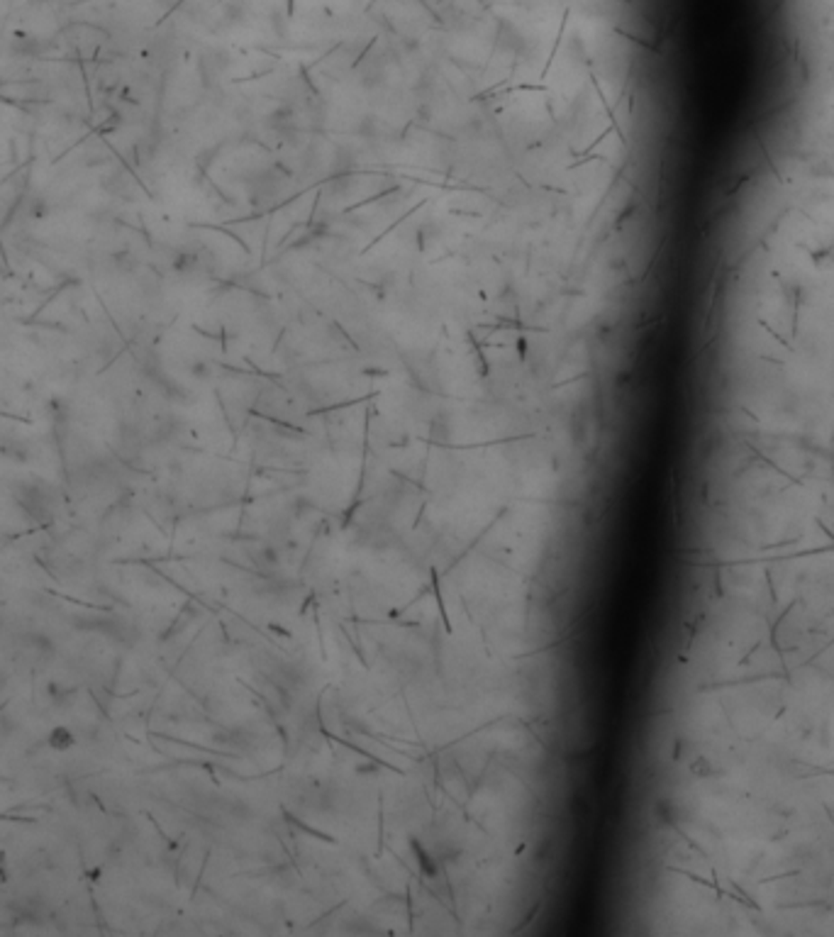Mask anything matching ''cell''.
<instances>
[{"label": "cell", "mask_w": 834, "mask_h": 937, "mask_svg": "<svg viewBox=\"0 0 834 937\" xmlns=\"http://www.w3.org/2000/svg\"><path fill=\"white\" fill-rule=\"evenodd\" d=\"M76 745V735L68 728H57L50 735V747L57 750V752H64V750H71Z\"/></svg>", "instance_id": "6da1fadb"}]
</instances>
